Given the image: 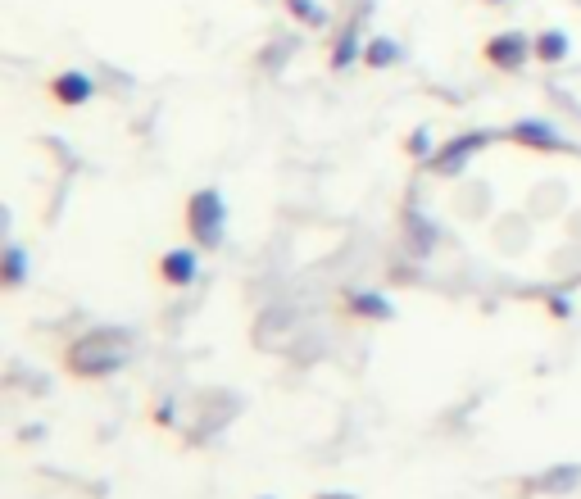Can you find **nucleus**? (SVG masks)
Wrapping results in <instances>:
<instances>
[{
	"mask_svg": "<svg viewBox=\"0 0 581 499\" xmlns=\"http://www.w3.org/2000/svg\"><path fill=\"white\" fill-rule=\"evenodd\" d=\"M527 55H532V41L522 37V32H504V37H495L486 46V59H491L495 69H522Z\"/></svg>",
	"mask_w": 581,
	"mask_h": 499,
	"instance_id": "obj_5",
	"label": "nucleus"
},
{
	"mask_svg": "<svg viewBox=\"0 0 581 499\" xmlns=\"http://www.w3.org/2000/svg\"><path fill=\"white\" fill-rule=\"evenodd\" d=\"M355 55H359V41H355V28H350L341 41H336L332 64H336V69H345V64H355Z\"/></svg>",
	"mask_w": 581,
	"mask_h": 499,
	"instance_id": "obj_13",
	"label": "nucleus"
},
{
	"mask_svg": "<svg viewBox=\"0 0 581 499\" xmlns=\"http://www.w3.org/2000/svg\"><path fill=\"white\" fill-rule=\"evenodd\" d=\"M286 5H291L296 14H305V23H323V10H318L314 0H286Z\"/></svg>",
	"mask_w": 581,
	"mask_h": 499,
	"instance_id": "obj_14",
	"label": "nucleus"
},
{
	"mask_svg": "<svg viewBox=\"0 0 581 499\" xmlns=\"http://www.w3.org/2000/svg\"><path fill=\"white\" fill-rule=\"evenodd\" d=\"M536 55H541L545 64H559V59L568 55V37H563V32H541V37H536Z\"/></svg>",
	"mask_w": 581,
	"mask_h": 499,
	"instance_id": "obj_10",
	"label": "nucleus"
},
{
	"mask_svg": "<svg viewBox=\"0 0 581 499\" xmlns=\"http://www.w3.org/2000/svg\"><path fill=\"white\" fill-rule=\"evenodd\" d=\"M23 277H28V255H23L19 245H10V250H5V282L19 286Z\"/></svg>",
	"mask_w": 581,
	"mask_h": 499,
	"instance_id": "obj_11",
	"label": "nucleus"
},
{
	"mask_svg": "<svg viewBox=\"0 0 581 499\" xmlns=\"http://www.w3.org/2000/svg\"><path fill=\"white\" fill-rule=\"evenodd\" d=\"M486 141H491V132H463V137H454L450 146L436 150V155H432V168H436L441 177H454L463 164H468V159L477 155V150L486 146Z\"/></svg>",
	"mask_w": 581,
	"mask_h": 499,
	"instance_id": "obj_3",
	"label": "nucleus"
},
{
	"mask_svg": "<svg viewBox=\"0 0 581 499\" xmlns=\"http://www.w3.org/2000/svg\"><path fill=\"white\" fill-rule=\"evenodd\" d=\"M323 499H327V495H323ZM336 499H350V495H336Z\"/></svg>",
	"mask_w": 581,
	"mask_h": 499,
	"instance_id": "obj_16",
	"label": "nucleus"
},
{
	"mask_svg": "<svg viewBox=\"0 0 581 499\" xmlns=\"http://www.w3.org/2000/svg\"><path fill=\"white\" fill-rule=\"evenodd\" d=\"M395 59H400V46L386 41V37H377V41L364 46V64H373V69H386V64H395Z\"/></svg>",
	"mask_w": 581,
	"mask_h": 499,
	"instance_id": "obj_9",
	"label": "nucleus"
},
{
	"mask_svg": "<svg viewBox=\"0 0 581 499\" xmlns=\"http://www.w3.org/2000/svg\"><path fill=\"white\" fill-rule=\"evenodd\" d=\"M196 250H168L164 255V264H159V273H164V282L168 286H187V282H196Z\"/></svg>",
	"mask_w": 581,
	"mask_h": 499,
	"instance_id": "obj_7",
	"label": "nucleus"
},
{
	"mask_svg": "<svg viewBox=\"0 0 581 499\" xmlns=\"http://www.w3.org/2000/svg\"><path fill=\"white\" fill-rule=\"evenodd\" d=\"M128 332H91L69 350V368L82 377H109L128 363Z\"/></svg>",
	"mask_w": 581,
	"mask_h": 499,
	"instance_id": "obj_1",
	"label": "nucleus"
},
{
	"mask_svg": "<svg viewBox=\"0 0 581 499\" xmlns=\"http://www.w3.org/2000/svg\"><path fill=\"white\" fill-rule=\"evenodd\" d=\"M536 486L550 490V495H568V490L581 486V463H559V468L541 472V477H536Z\"/></svg>",
	"mask_w": 581,
	"mask_h": 499,
	"instance_id": "obj_8",
	"label": "nucleus"
},
{
	"mask_svg": "<svg viewBox=\"0 0 581 499\" xmlns=\"http://www.w3.org/2000/svg\"><path fill=\"white\" fill-rule=\"evenodd\" d=\"M409 150H418V155H423V150H427V132H414V141H409Z\"/></svg>",
	"mask_w": 581,
	"mask_h": 499,
	"instance_id": "obj_15",
	"label": "nucleus"
},
{
	"mask_svg": "<svg viewBox=\"0 0 581 499\" xmlns=\"http://www.w3.org/2000/svg\"><path fill=\"white\" fill-rule=\"evenodd\" d=\"M355 314H368V318H391V304L382 300V295H355Z\"/></svg>",
	"mask_w": 581,
	"mask_h": 499,
	"instance_id": "obj_12",
	"label": "nucleus"
},
{
	"mask_svg": "<svg viewBox=\"0 0 581 499\" xmlns=\"http://www.w3.org/2000/svg\"><path fill=\"white\" fill-rule=\"evenodd\" d=\"M50 91H55L60 105H87L91 91H96V82H91L87 73H60V78L50 82Z\"/></svg>",
	"mask_w": 581,
	"mask_h": 499,
	"instance_id": "obj_6",
	"label": "nucleus"
},
{
	"mask_svg": "<svg viewBox=\"0 0 581 499\" xmlns=\"http://www.w3.org/2000/svg\"><path fill=\"white\" fill-rule=\"evenodd\" d=\"M187 227L200 245H218L227 232V205L218 191H196L187 205Z\"/></svg>",
	"mask_w": 581,
	"mask_h": 499,
	"instance_id": "obj_2",
	"label": "nucleus"
},
{
	"mask_svg": "<svg viewBox=\"0 0 581 499\" xmlns=\"http://www.w3.org/2000/svg\"><path fill=\"white\" fill-rule=\"evenodd\" d=\"M509 137L522 141V146H536V150H568V137L554 123H545V118H522V123L509 128Z\"/></svg>",
	"mask_w": 581,
	"mask_h": 499,
	"instance_id": "obj_4",
	"label": "nucleus"
}]
</instances>
